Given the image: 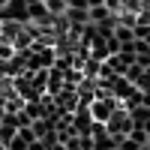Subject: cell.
Listing matches in <instances>:
<instances>
[{
  "label": "cell",
  "instance_id": "277c9868",
  "mask_svg": "<svg viewBox=\"0 0 150 150\" xmlns=\"http://www.w3.org/2000/svg\"><path fill=\"white\" fill-rule=\"evenodd\" d=\"M63 84H66V72L60 66H48V87H45V93L57 96L60 90H63Z\"/></svg>",
  "mask_w": 150,
  "mask_h": 150
},
{
  "label": "cell",
  "instance_id": "4fadbf2b",
  "mask_svg": "<svg viewBox=\"0 0 150 150\" xmlns=\"http://www.w3.org/2000/svg\"><path fill=\"white\" fill-rule=\"evenodd\" d=\"M99 3H105V0H87V6H99Z\"/></svg>",
  "mask_w": 150,
  "mask_h": 150
},
{
  "label": "cell",
  "instance_id": "9c48e42d",
  "mask_svg": "<svg viewBox=\"0 0 150 150\" xmlns=\"http://www.w3.org/2000/svg\"><path fill=\"white\" fill-rule=\"evenodd\" d=\"M15 57V45L9 39H0V60H12Z\"/></svg>",
  "mask_w": 150,
  "mask_h": 150
},
{
  "label": "cell",
  "instance_id": "7a4b0ae2",
  "mask_svg": "<svg viewBox=\"0 0 150 150\" xmlns=\"http://www.w3.org/2000/svg\"><path fill=\"white\" fill-rule=\"evenodd\" d=\"M0 21H15V24H30V6L24 0H9L0 9Z\"/></svg>",
  "mask_w": 150,
  "mask_h": 150
},
{
  "label": "cell",
  "instance_id": "3957f363",
  "mask_svg": "<svg viewBox=\"0 0 150 150\" xmlns=\"http://www.w3.org/2000/svg\"><path fill=\"white\" fill-rule=\"evenodd\" d=\"M72 129H75V135H90V129H93L90 105H81V102H78V108L72 111Z\"/></svg>",
  "mask_w": 150,
  "mask_h": 150
},
{
  "label": "cell",
  "instance_id": "30bf717a",
  "mask_svg": "<svg viewBox=\"0 0 150 150\" xmlns=\"http://www.w3.org/2000/svg\"><path fill=\"white\" fill-rule=\"evenodd\" d=\"M27 144H30V141H24L21 135H15V138H12V141L6 144V150H27Z\"/></svg>",
  "mask_w": 150,
  "mask_h": 150
},
{
  "label": "cell",
  "instance_id": "9a60e30c",
  "mask_svg": "<svg viewBox=\"0 0 150 150\" xmlns=\"http://www.w3.org/2000/svg\"><path fill=\"white\" fill-rule=\"evenodd\" d=\"M144 129H147V138H150V120H147V123H144Z\"/></svg>",
  "mask_w": 150,
  "mask_h": 150
},
{
  "label": "cell",
  "instance_id": "5bb4252c",
  "mask_svg": "<svg viewBox=\"0 0 150 150\" xmlns=\"http://www.w3.org/2000/svg\"><path fill=\"white\" fill-rule=\"evenodd\" d=\"M3 114H6V105H3V102H0V120H3Z\"/></svg>",
  "mask_w": 150,
  "mask_h": 150
},
{
  "label": "cell",
  "instance_id": "7c38bea8",
  "mask_svg": "<svg viewBox=\"0 0 150 150\" xmlns=\"http://www.w3.org/2000/svg\"><path fill=\"white\" fill-rule=\"evenodd\" d=\"M27 150H48V144H45L42 138H33V141L27 144Z\"/></svg>",
  "mask_w": 150,
  "mask_h": 150
},
{
  "label": "cell",
  "instance_id": "8992f818",
  "mask_svg": "<svg viewBox=\"0 0 150 150\" xmlns=\"http://www.w3.org/2000/svg\"><path fill=\"white\" fill-rule=\"evenodd\" d=\"M108 18H114V12H111L105 3H99V6H90V24H99V21H108Z\"/></svg>",
  "mask_w": 150,
  "mask_h": 150
},
{
  "label": "cell",
  "instance_id": "52a82bcc",
  "mask_svg": "<svg viewBox=\"0 0 150 150\" xmlns=\"http://www.w3.org/2000/svg\"><path fill=\"white\" fill-rule=\"evenodd\" d=\"M129 138H132L135 144H141V147H144V144H150V138H147V129H144V126H132Z\"/></svg>",
  "mask_w": 150,
  "mask_h": 150
},
{
  "label": "cell",
  "instance_id": "5b68a950",
  "mask_svg": "<svg viewBox=\"0 0 150 150\" xmlns=\"http://www.w3.org/2000/svg\"><path fill=\"white\" fill-rule=\"evenodd\" d=\"M129 117H132V123L135 126H144V123L150 120V105H135V108H129Z\"/></svg>",
  "mask_w": 150,
  "mask_h": 150
},
{
  "label": "cell",
  "instance_id": "6da1fadb",
  "mask_svg": "<svg viewBox=\"0 0 150 150\" xmlns=\"http://www.w3.org/2000/svg\"><path fill=\"white\" fill-rule=\"evenodd\" d=\"M105 126H108V135H111V138L120 141V138H126V135L132 132L135 123H132V117H129V111L120 105V108H114V114L105 120Z\"/></svg>",
  "mask_w": 150,
  "mask_h": 150
},
{
  "label": "cell",
  "instance_id": "ba28073f",
  "mask_svg": "<svg viewBox=\"0 0 150 150\" xmlns=\"http://www.w3.org/2000/svg\"><path fill=\"white\" fill-rule=\"evenodd\" d=\"M15 135H18V126H12V123H0V138H3L6 144L15 138Z\"/></svg>",
  "mask_w": 150,
  "mask_h": 150
},
{
  "label": "cell",
  "instance_id": "2e32d148",
  "mask_svg": "<svg viewBox=\"0 0 150 150\" xmlns=\"http://www.w3.org/2000/svg\"><path fill=\"white\" fill-rule=\"evenodd\" d=\"M0 150H6V141H3V138H0Z\"/></svg>",
  "mask_w": 150,
  "mask_h": 150
},
{
  "label": "cell",
  "instance_id": "e0dca14e",
  "mask_svg": "<svg viewBox=\"0 0 150 150\" xmlns=\"http://www.w3.org/2000/svg\"><path fill=\"white\" fill-rule=\"evenodd\" d=\"M141 150H150V144H144V147H141Z\"/></svg>",
  "mask_w": 150,
  "mask_h": 150
},
{
  "label": "cell",
  "instance_id": "8fae6325",
  "mask_svg": "<svg viewBox=\"0 0 150 150\" xmlns=\"http://www.w3.org/2000/svg\"><path fill=\"white\" fill-rule=\"evenodd\" d=\"M117 150H141V144H135L129 135H126V138H120V141H117Z\"/></svg>",
  "mask_w": 150,
  "mask_h": 150
}]
</instances>
